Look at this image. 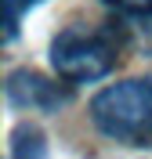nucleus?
I'll use <instances>...</instances> for the list:
<instances>
[{
  "label": "nucleus",
  "instance_id": "1",
  "mask_svg": "<svg viewBox=\"0 0 152 159\" xmlns=\"http://www.w3.org/2000/svg\"><path fill=\"white\" fill-rule=\"evenodd\" d=\"M91 123L120 145H152V72L101 87L91 98Z\"/></svg>",
  "mask_w": 152,
  "mask_h": 159
},
{
  "label": "nucleus",
  "instance_id": "2",
  "mask_svg": "<svg viewBox=\"0 0 152 159\" xmlns=\"http://www.w3.org/2000/svg\"><path fill=\"white\" fill-rule=\"evenodd\" d=\"M120 65V36L101 25H69L51 40V69L65 83H94Z\"/></svg>",
  "mask_w": 152,
  "mask_h": 159
},
{
  "label": "nucleus",
  "instance_id": "3",
  "mask_svg": "<svg viewBox=\"0 0 152 159\" xmlns=\"http://www.w3.org/2000/svg\"><path fill=\"white\" fill-rule=\"evenodd\" d=\"M72 83L65 80H51L36 69H11L7 72V83H4V94H7V105L11 109H22V112H58L62 105H69L72 98Z\"/></svg>",
  "mask_w": 152,
  "mask_h": 159
},
{
  "label": "nucleus",
  "instance_id": "4",
  "mask_svg": "<svg viewBox=\"0 0 152 159\" xmlns=\"http://www.w3.org/2000/svg\"><path fill=\"white\" fill-rule=\"evenodd\" d=\"M101 4H109L116 15H123L127 33H134L145 47H152V0H101Z\"/></svg>",
  "mask_w": 152,
  "mask_h": 159
},
{
  "label": "nucleus",
  "instance_id": "5",
  "mask_svg": "<svg viewBox=\"0 0 152 159\" xmlns=\"http://www.w3.org/2000/svg\"><path fill=\"white\" fill-rule=\"evenodd\" d=\"M11 159H47V134L36 123H18L11 130Z\"/></svg>",
  "mask_w": 152,
  "mask_h": 159
},
{
  "label": "nucleus",
  "instance_id": "6",
  "mask_svg": "<svg viewBox=\"0 0 152 159\" xmlns=\"http://www.w3.org/2000/svg\"><path fill=\"white\" fill-rule=\"evenodd\" d=\"M40 0H4V43H15L22 29V18L29 15V7H36Z\"/></svg>",
  "mask_w": 152,
  "mask_h": 159
}]
</instances>
